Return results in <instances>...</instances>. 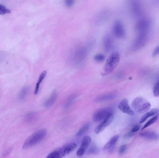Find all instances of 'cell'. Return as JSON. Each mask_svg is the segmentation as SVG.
Masks as SVG:
<instances>
[{
  "label": "cell",
  "mask_w": 159,
  "mask_h": 158,
  "mask_svg": "<svg viewBox=\"0 0 159 158\" xmlns=\"http://www.w3.org/2000/svg\"><path fill=\"white\" fill-rule=\"evenodd\" d=\"M89 48L85 45H80L76 47L72 52L71 60L75 65L82 64L88 55Z\"/></svg>",
  "instance_id": "1"
},
{
  "label": "cell",
  "mask_w": 159,
  "mask_h": 158,
  "mask_svg": "<svg viewBox=\"0 0 159 158\" xmlns=\"http://www.w3.org/2000/svg\"><path fill=\"white\" fill-rule=\"evenodd\" d=\"M120 61V55L117 52H113L106 61L104 67V74L109 75L113 72L118 65Z\"/></svg>",
  "instance_id": "2"
},
{
  "label": "cell",
  "mask_w": 159,
  "mask_h": 158,
  "mask_svg": "<svg viewBox=\"0 0 159 158\" xmlns=\"http://www.w3.org/2000/svg\"><path fill=\"white\" fill-rule=\"evenodd\" d=\"M47 131L45 129H41L36 131L26 140L23 148L28 149L39 143L45 137Z\"/></svg>",
  "instance_id": "3"
},
{
  "label": "cell",
  "mask_w": 159,
  "mask_h": 158,
  "mask_svg": "<svg viewBox=\"0 0 159 158\" xmlns=\"http://www.w3.org/2000/svg\"><path fill=\"white\" fill-rule=\"evenodd\" d=\"M151 22L148 19L143 18L140 20L136 26V29L138 34H146L148 35L150 29Z\"/></svg>",
  "instance_id": "4"
},
{
  "label": "cell",
  "mask_w": 159,
  "mask_h": 158,
  "mask_svg": "<svg viewBox=\"0 0 159 158\" xmlns=\"http://www.w3.org/2000/svg\"><path fill=\"white\" fill-rule=\"evenodd\" d=\"M113 113L110 108H104L96 111L93 115V120L95 122H98L104 120L109 114Z\"/></svg>",
  "instance_id": "5"
},
{
  "label": "cell",
  "mask_w": 159,
  "mask_h": 158,
  "mask_svg": "<svg viewBox=\"0 0 159 158\" xmlns=\"http://www.w3.org/2000/svg\"><path fill=\"white\" fill-rule=\"evenodd\" d=\"M113 32L115 36L117 38H123L125 36V30L123 25L121 21L117 20L113 23Z\"/></svg>",
  "instance_id": "6"
},
{
  "label": "cell",
  "mask_w": 159,
  "mask_h": 158,
  "mask_svg": "<svg viewBox=\"0 0 159 158\" xmlns=\"http://www.w3.org/2000/svg\"><path fill=\"white\" fill-rule=\"evenodd\" d=\"M91 142V138L89 136H84L81 141L80 147H79L78 151L77 152V155L78 157H82L84 155Z\"/></svg>",
  "instance_id": "7"
},
{
  "label": "cell",
  "mask_w": 159,
  "mask_h": 158,
  "mask_svg": "<svg viewBox=\"0 0 159 158\" xmlns=\"http://www.w3.org/2000/svg\"><path fill=\"white\" fill-rule=\"evenodd\" d=\"M113 119V113L109 114L107 117L104 120L103 123L98 126L95 129V132L96 134H100L103 132L107 127L111 123Z\"/></svg>",
  "instance_id": "8"
},
{
  "label": "cell",
  "mask_w": 159,
  "mask_h": 158,
  "mask_svg": "<svg viewBox=\"0 0 159 158\" xmlns=\"http://www.w3.org/2000/svg\"><path fill=\"white\" fill-rule=\"evenodd\" d=\"M147 37L148 35L146 34H138V37L134 43L133 49L137 50L143 47L147 41Z\"/></svg>",
  "instance_id": "9"
},
{
  "label": "cell",
  "mask_w": 159,
  "mask_h": 158,
  "mask_svg": "<svg viewBox=\"0 0 159 158\" xmlns=\"http://www.w3.org/2000/svg\"><path fill=\"white\" fill-rule=\"evenodd\" d=\"M76 144L74 142H72L65 145L63 147L58 148V150L61 153L62 157H64L73 152L76 148Z\"/></svg>",
  "instance_id": "10"
},
{
  "label": "cell",
  "mask_w": 159,
  "mask_h": 158,
  "mask_svg": "<svg viewBox=\"0 0 159 158\" xmlns=\"http://www.w3.org/2000/svg\"><path fill=\"white\" fill-rule=\"evenodd\" d=\"M118 109L121 111L128 115H134V112L130 107L128 101L126 99H124L120 102L119 104Z\"/></svg>",
  "instance_id": "11"
},
{
  "label": "cell",
  "mask_w": 159,
  "mask_h": 158,
  "mask_svg": "<svg viewBox=\"0 0 159 158\" xmlns=\"http://www.w3.org/2000/svg\"><path fill=\"white\" fill-rule=\"evenodd\" d=\"M110 15L109 11L104 10L100 13L95 19V22L98 25L101 24L107 21Z\"/></svg>",
  "instance_id": "12"
},
{
  "label": "cell",
  "mask_w": 159,
  "mask_h": 158,
  "mask_svg": "<svg viewBox=\"0 0 159 158\" xmlns=\"http://www.w3.org/2000/svg\"><path fill=\"white\" fill-rule=\"evenodd\" d=\"M119 138V136L118 135L113 137L104 146V150L105 151H108V152L113 151L115 148Z\"/></svg>",
  "instance_id": "13"
},
{
  "label": "cell",
  "mask_w": 159,
  "mask_h": 158,
  "mask_svg": "<svg viewBox=\"0 0 159 158\" xmlns=\"http://www.w3.org/2000/svg\"><path fill=\"white\" fill-rule=\"evenodd\" d=\"M113 43L112 38L109 35H106L103 39L104 48L107 53L111 52L113 47Z\"/></svg>",
  "instance_id": "14"
},
{
  "label": "cell",
  "mask_w": 159,
  "mask_h": 158,
  "mask_svg": "<svg viewBox=\"0 0 159 158\" xmlns=\"http://www.w3.org/2000/svg\"><path fill=\"white\" fill-rule=\"evenodd\" d=\"M117 97V94L115 92L107 93L105 94L101 95L98 96L96 99V101L97 102H106L107 101L115 99Z\"/></svg>",
  "instance_id": "15"
},
{
  "label": "cell",
  "mask_w": 159,
  "mask_h": 158,
  "mask_svg": "<svg viewBox=\"0 0 159 158\" xmlns=\"http://www.w3.org/2000/svg\"><path fill=\"white\" fill-rule=\"evenodd\" d=\"M140 135L142 137L151 141L157 140L159 138V135L154 131H146L141 133Z\"/></svg>",
  "instance_id": "16"
},
{
  "label": "cell",
  "mask_w": 159,
  "mask_h": 158,
  "mask_svg": "<svg viewBox=\"0 0 159 158\" xmlns=\"http://www.w3.org/2000/svg\"><path fill=\"white\" fill-rule=\"evenodd\" d=\"M147 102L144 98L142 97H137L134 99L132 102V107L134 110L137 111L138 109H139L144 103Z\"/></svg>",
  "instance_id": "17"
},
{
  "label": "cell",
  "mask_w": 159,
  "mask_h": 158,
  "mask_svg": "<svg viewBox=\"0 0 159 158\" xmlns=\"http://www.w3.org/2000/svg\"><path fill=\"white\" fill-rule=\"evenodd\" d=\"M158 112H159L158 109H153L150 110L148 112L141 118V120L140 121V123H143L145 121L147 120V119H148V118L157 115V114L158 113Z\"/></svg>",
  "instance_id": "18"
},
{
  "label": "cell",
  "mask_w": 159,
  "mask_h": 158,
  "mask_svg": "<svg viewBox=\"0 0 159 158\" xmlns=\"http://www.w3.org/2000/svg\"><path fill=\"white\" fill-rule=\"evenodd\" d=\"M57 97V92L56 91H54L52 94L51 95L50 97L45 101L44 103V106L46 107H48L51 106L52 105L54 102H56V100Z\"/></svg>",
  "instance_id": "19"
},
{
  "label": "cell",
  "mask_w": 159,
  "mask_h": 158,
  "mask_svg": "<svg viewBox=\"0 0 159 158\" xmlns=\"http://www.w3.org/2000/svg\"><path fill=\"white\" fill-rule=\"evenodd\" d=\"M131 9L132 13L136 16L139 15L142 12V7L140 5H139V3H138L136 1H134L132 3Z\"/></svg>",
  "instance_id": "20"
},
{
  "label": "cell",
  "mask_w": 159,
  "mask_h": 158,
  "mask_svg": "<svg viewBox=\"0 0 159 158\" xmlns=\"http://www.w3.org/2000/svg\"><path fill=\"white\" fill-rule=\"evenodd\" d=\"M151 108V104L149 102H146L137 110V112L139 114H142L148 111Z\"/></svg>",
  "instance_id": "21"
},
{
  "label": "cell",
  "mask_w": 159,
  "mask_h": 158,
  "mask_svg": "<svg viewBox=\"0 0 159 158\" xmlns=\"http://www.w3.org/2000/svg\"><path fill=\"white\" fill-rule=\"evenodd\" d=\"M28 90H29V88L28 86H24L23 88H22L19 94L18 97L19 100L22 101L25 98V97L27 95Z\"/></svg>",
  "instance_id": "22"
},
{
  "label": "cell",
  "mask_w": 159,
  "mask_h": 158,
  "mask_svg": "<svg viewBox=\"0 0 159 158\" xmlns=\"http://www.w3.org/2000/svg\"><path fill=\"white\" fill-rule=\"evenodd\" d=\"M90 127V124H86L83 127H81V129L78 131V132L77 133L76 136H80L84 135L89 130Z\"/></svg>",
  "instance_id": "23"
},
{
  "label": "cell",
  "mask_w": 159,
  "mask_h": 158,
  "mask_svg": "<svg viewBox=\"0 0 159 158\" xmlns=\"http://www.w3.org/2000/svg\"><path fill=\"white\" fill-rule=\"evenodd\" d=\"M76 98V95L72 94L71 96H69V97L68 98L66 103L65 105V108L66 109H68L69 108L70 106L73 103V102L74 101V100Z\"/></svg>",
  "instance_id": "24"
},
{
  "label": "cell",
  "mask_w": 159,
  "mask_h": 158,
  "mask_svg": "<svg viewBox=\"0 0 159 158\" xmlns=\"http://www.w3.org/2000/svg\"><path fill=\"white\" fill-rule=\"evenodd\" d=\"M62 157L61 153L57 149L51 153L46 158H62Z\"/></svg>",
  "instance_id": "25"
},
{
  "label": "cell",
  "mask_w": 159,
  "mask_h": 158,
  "mask_svg": "<svg viewBox=\"0 0 159 158\" xmlns=\"http://www.w3.org/2000/svg\"><path fill=\"white\" fill-rule=\"evenodd\" d=\"M157 120H158V116H157V115H156L155 117H153L152 119H151L150 120L148 121L146 123V124H145L144 127H142V130H144L146 128L150 126V125H152L154 123H156V121H157Z\"/></svg>",
  "instance_id": "26"
},
{
  "label": "cell",
  "mask_w": 159,
  "mask_h": 158,
  "mask_svg": "<svg viewBox=\"0 0 159 158\" xmlns=\"http://www.w3.org/2000/svg\"><path fill=\"white\" fill-rule=\"evenodd\" d=\"M153 93L154 97H158L159 96V79L154 84L153 89Z\"/></svg>",
  "instance_id": "27"
},
{
  "label": "cell",
  "mask_w": 159,
  "mask_h": 158,
  "mask_svg": "<svg viewBox=\"0 0 159 158\" xmlns=\"http://www.w3.org/2000/svg\"><path fill=\"white\" fill-rule=\"evenodd\" d=\"M11 12L10 9H7L4 5L0 4V15H4L6 14H9Z\"/></svg>",
  "instance_id": "28"
},
{
  "label": "cell",
  "mask_w": 159,
  "mask_h": 158,
  "mask_svg": "<svg viewBox=\"0 0 159 158\" xmlns=\"http://www.w3.org/2000/svg\"><path fill=\"white\" fill-rule=\"evenodd\" d=\"M46 75H47V71H42V72L41 73L40 75L37 83H39V84L40 85V84L42 83V82L43 80H44V79H45V77H46Z\"/></svg>",
  "instance_id": "29"
},
{
  "label": "cell",
  "mask_w": 159,
  "mask_h": 158,
  "mask_svg": "<svg viewBox=\"0 0 159 158\" xmlns=\"http://www.w3.org/2000/svg\"><path fill=\"white\" fill-rule=\"evenodd\" d=\"M94 59L96 61H103L105 59V56L103 54H97L95 55V56L94 57Z\"/></svg>",
  "instance_id": "30"
},
{
  "label": "cell",
  "mask_w": 159,
  "mask_h": 158,
  "mask_svg": "<svg viewBox=\"0 0 159 158\" xmlns=\"http://www.w3.org/2000/svg\"><path fill=\"white\" fill-rule=\"evenodd\" d=\"M98 151L97 147L95 145H93L92 146H91V147L89 148L88 151V153L90 154H95Z\"/></svg>",
  "instance_id": "31"
},
{
  "label": "cell",
  "mask_w": 159,
  "mask_h": 158,
  "mask_svg": "<svg viewBox=\"0 0 159 158\" xmlns=\"http://www.w3.org/2000/svg\"><path fill=\"white\" fill-rule=\"evenodd\" d=\"M127 149V145H123L122 146L120 147L119 149V153L120 155H122L124 153L126 150Z\"/></svg>",
  "instance_id": "32"
},
{
  "label": "cell",
  "mask_w": 159,
  "mask_h": 158,
  "mask_svg": "<svg viewBox=\"0 0 159 158\" xmlns=\"http://www.w3.org/2000/svg\"><path fill=\"white\" fill-rule=\"evenodd\" d=\"M65 5L66 6L68 7H71L73 6L74 4V1L72 0H67L65 1Z\"/></svg>",
  "instance_id": "33"
},
{
  "label": "cell",
  "mask_w": 159,
  "mask_h": 158,
  "mask_svg": "<svg viewBox=\"0 0 159 158\" xmlns=\"http://www.w3.org/2000/svg\"><path fill=\"white\" fill-rule=\"evenodd\" d=\"M140 129V126L139 125H136V126H134L133 127V129H132V130H131V132H132V133H133L136 132L137 131L139 130Z\"/></svg>",
  "instance_id": "34"
},
{
  "label": "cell",
  "mask_w": 159,
  "mask_h": 158,
  "mask_svg": "<svg viewBox=\"0 0 159 158\" xmlns=\"http://www.w3.org/2000/svg\"><path fill=\"white\" fill-rule=\"evenodd\" d=\"M159 54V45L158 47H157L156 49H154V50L153 52L152 56L153 57L156 56L157 55Z\"/></svg>",
  "instance_id": "35"
},
{
  "label": "cell",
  "mask_w": 159,
  "mask_h": 158,
  "mask_svg": "<svg viewBox=\"0 0 159 158\" xmlns=\"http://www.w3.org/2000/svg\"><path fill=\"white\" fill-rule=\"evenodd\" d=\"M134 133H132V132H129L127 133L126 135H125L124 136V138L125 139H128L129 138L131 137L132 136H133Z\"/></svg>",
  "instance_id": "36"
},
{
  "label": "cell",
  "mask_w": 159,
  "mask_h": 158,
  "mask_svg": "<svg viewBox=\"0 0 159 158\" xmlns=\"http://www.w3.org/2000/svg\"><path fill=\"white\" fill-rule=\"evenodd\" d=\"M40 87V85L39 83H36V88L35 90V95H36L38 94L39 93V91Z\"/></svg>",
  "instance_id": "37"
}]
</instances>
